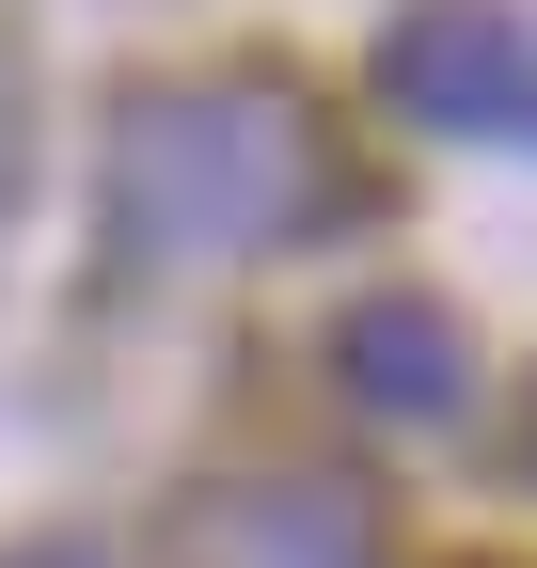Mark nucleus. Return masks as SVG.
Segmentation results:
<instances>
[{
	"mask_svg": "<svg viewBox=\"0 0 537 568\" xmlns=\"http://www.w3.org/2000/svg\"><path fill=\"white\" fill-rule=\"evenodd\" d=\"M379 95L412 126H537V32L506 0H412L379 32Z\"/></svg>",
	"mask_w": 537,
	"mask_h": 568,
	"instance_id": "f03ea898",
	"label": "nucleus"
},
{
	"mask_svg": "<svg viewBox=\"0 0 537 568\" xmlns=\"http://www.w3.org/2000/svg\"><path fill=\"white\" fill-rule=\"evenodd\" d=\"M301 190H316V159L268 95H159L111 142V237L126 253H253L301 222Z\"/></svg>",
	"mask_w": 537,
	"mask_h": 568,
	"instance_id": "f257e3e1",
	"label": "nucleus"
},
{
	"mask_svg": "<svg viewBox=\"0 0 537 568\" xmlns=\"http://www.w3.org/2000/svg\"><path fill=\"white\" fill-rule=\"evenodd\" d=\"M253 568H364V521L332 506V489H268V521H253Z\"/></svg>",
	"mask_w": 537,
	"mask_h": 568,
	"instance_id": "20e7f679",
	"label": "nucleus"
},
{
	"mask_svg": "<svg viewBox=\"0 0 537 568\" xmlns=\"http://www.w3.org/2000/svg\"><path fill=\"white\" fill-rule=\"evenodd\" d=\"M0 568H95V552L80 537H32V552H0Z\"/></svg>",
	"mask_w": 537,
	"mask_h": 568,
	"instance_id": "39448f33",
	"label": "nucleus"
},
{
	"mask_svg": "<svg viewBox=\"0 0 537 568\" xmlns=\"http://www.w3.org/2000/svg\"><path fill=\"white\" fill-rule=\"evenodd\" d=\"M332 379H348L379 426H443L458 395H475V347H458L443 301H412V284H379V301L332 316Z\"/></svg>",
	"mask_w": 537,
	"mask_h": 568,
	"instance_id": "7ed1b4c3",
	"label": "nucleus"
}]
</instances>
